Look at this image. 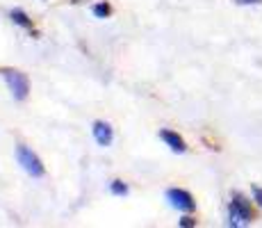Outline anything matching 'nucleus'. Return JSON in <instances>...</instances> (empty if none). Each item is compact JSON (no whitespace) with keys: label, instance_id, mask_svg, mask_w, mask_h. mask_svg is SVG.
Returning a JSON list of instances; mask_svg holds the SVG:
<instances>
[{"label":"nucleus","instance_id":"nucleus-1","mask_svg":"<svg viewBox=\"0 0 262 228\" xmlns=\"http://www.w3.org/2000/svg\"><path fill=\"white\" fill-rule=\"evenodd\" d=\"M255 217L251 201L242 192H233V201L228 203V226H246Z\"/></svg>","mask_w":262,"mask_h":228},{"label":"nucleus","instance_id":"nucleus-2","mask_svg":"<svg viewBox=\"0 0 262 228\" xmlns=\"http://www.w3.org/2000/svg\"><path fill=\"white\" fill-rule=\"evenodd\" d=\"M0 73H3L5 82H7V87H9V91H12L14 98H16V100H25V98H28V94H30L28 75L21 73V71H16V69H3Z\"/></svg>","mask_w":262,"mask_h":228},{"label":"nucleus","instance_id":"nucleus-3","mask_svg":"<svg viewBox=\"0 0 262 228\" xmlns=\"http://www.w3.org/2000/svg\"><path fill=\"white\" fill-rule=\"evenodd\" d=\"M16 160L18 164L23 167L25 174H30L32 178H41L43 174H46V169H43L41 160H39V155L34 153L32 149H28V146H16Z\"/></svg>","mask_w":262,"mask_h":228},{"label":"nucleus","instance_id":"nucleus-4","mask_svg":"<svg viewBox=\"0 0 262 228\" xmlns=\"http://www.w3.org/2000/svg\"><path fill=\"white\" fill-rule=\"evenodd\" d=\"M167 201L171 203V208H176V210H180V212H194L196 210L194 196H191L187 190H180V187H171V190H167Z\"/></svg>","mask_w":262,"mask_h":228},{"label":"nucleus","instance_id":"nucleus-5","mask_svg":"<svg viewBox=\"0 0 262 228\" xmlns=\"http://www.w3.org/2000/svg\"><path fill=\"white\" fill-rule=\"evenodd\" d=\"M160 139H162L173 153H185V151H187L185 139L178 133H173V130H160Z\"/></svg>","mask_w":262,"mask_h":228},{"label":"nucleus","instance_id":"nucleus-6","mask_svg":"<svg viewBox=\"0 0 262 228\" xmlns=\"http://www.w3.org/2000/svg\"><path fill=\"white\" fill-rule=\"evenodd\" d=\"M92 133H94V139L98 141L100 146H110V144H112V139H114L112 126L105 123V121H96L94 128H92Z\"/></svg>","mask_w":262,"mask_h":228},{"label":"nucleus","instance_id":"nucleus-7","mask_svg":"<svg viewBox=\"0 0 262 228\" xmlns=\"http://www.w3.org/2000/svg\"><path fill=\"white\" fill-rule=\"evenodd\" d=\"M9 18H12L16 25L25 28V30H32V18H30L23 9H12V12H9Z\"/></svg>","mask_w":262,"mask_h":228},{"label":"nucleus","instance_id":"nucleus-8","mask_svg":"<svg viewBox=\"0 0 262 228\" xmlns=\"http://www.w3.org/2000/svg\"><path fill=\"white\" fill-rule=\"evenodd\" d=\"M92 12L96 18H107L112 14V7H110V3H96L92 7Z\"/></svg>","mask_w":262,"mask_h":228},{"label":"nucleus","instance_id":"nucleus-9","mask_svg":"<svg viewBox=\"0 0 262 228\" xmlns=\"http://www.w3.org/2000/svg\"><path fill=\"white\" fill-rule=\"evenodd\" d=\"M110 192H112L114 196H125L128 194V185H125L123 180H112L110 182Z\"/></svg>","mask_w":262,"mask_h":228},{"label":"nucleus","instance_id":"nucleus-10","mask_svg":"<svg viewBox=\"0 0 262 228\" xmlns=\"http://www.w3.org/2000/svg\"><path fill=\"white\" fill-rule=\"evenodd\" d=\"M251 194H253L255 205L262 208V187H260V185H251Z\"/></svg>","mask_w":262,"mask_h":228},{"label":"nucleus","instance_id":"nucleus-11","mask_svg":"<svg viewBox=\"0 0 262 228\" xmlns=\"http://www.w3.org/2000/svg\"><path fill=\"white\" fill-rule=\"evenodd\" d=\"M178 226H183V228H194V226H196V219L187 215V217H183V219L178 221Z\"/></svg>","mask_w":262,"mask_h":228},{"label":"nucleus","instance_id":"nucleus-12","mask_svg":"<svg viewBox=\"0 0 262 228\" xmlns=\"http://www.w3.org/2000/svg\"><path fill=\"white\" fill-rule=\"evenodd\" d=\"M235 5H242V7H246V5H262V0H233Z\"/></svg>","mask_w":262,"mask_h":228}]
</instances>
